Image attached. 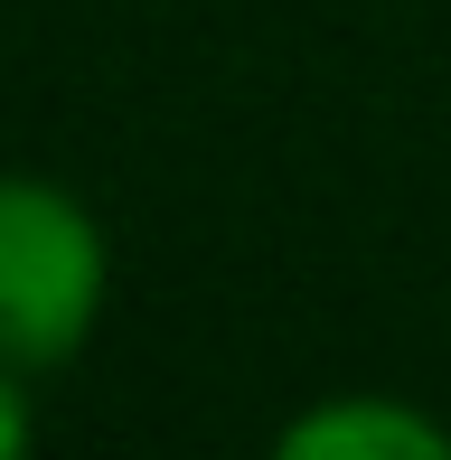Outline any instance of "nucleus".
I'll use <instances>...</instances> for the list:
<instances>
[{
    "mask_svg": "<svg viewBox=\"0 0 451 460\" xmlns=\"http://www.w3.org/2000/svg\"><path fill=\"white\" fill-rule=\"evenodd\" d=\"M113 301V235L75 188L38 170H0V358L19 376H57L85 358Z\"/></svg>",
    "mask_w": 451,
    "mask_h": 460,
    "instance_id": "1",
    "label": "nucleus"
},
{
    "mask_svg": "<svg viewBox=\"0 0 451 460\" xmlns=\"http://www.w3.org/2000/svg\"><path fill=\"white\" fill-rule=\"evenodd\" d=\"M273 451H292V460H451V423L395 385H358V394L301 404L273 432Z\"/></svg>",
    "mask_w": 451,
    "mask_h": 460,
    "instance_id": "2",
    "label": "nucleus"
},
{
    "mask_svg": "<svg viewBox=\"0 0 451 460\" xmlns=\"http://www.w3.org/2000/svg\"><path fill=\"white\" fill-rule=\"evenodd\" d=\"M29 385H38V376H19L10 358H0V460H19V451L38 442V404H29Z\"/></svg>",
    "mask_w": 451,
    "mask_h": 460,
    "instance_id": "3",
    "label": "nucleus"
}]
</instances>
